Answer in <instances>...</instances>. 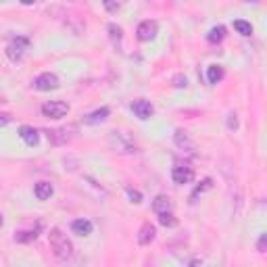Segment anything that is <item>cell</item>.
<instances>
[{"instance_id": "18", "label": "cell", "mask_w": 267, "mask_h": 267, "mask_svg": "<svg viewBox=\"0 0 267 267\" xmlns=\"http://www.w3.org/2000/svg\"><path fill=\"white\" fill-rule=\"evenodd\" d=\"M153 209H155V213H165V211H171L173 209V203H171L169 196L159 194L157 199L153 201Z\"/></svg>"}, {"instance_id": "15", "label": "cell", "mask_w": 267, "mask_h": 267, "mask_svg": "<svg viewBox=\"0 0 267 267\" xmlns=\"http://www.w3.org/2000/svg\"><path fill=\"white\" fill-rule=\"evenodd\" d=\"M33 194H36L38 201H48L54 194V186L50 182H38L36 188H33Z\"/></svg>"}, {"instance_id": "31", "label": "cell", "mask_w": 267, "mask_h": 267, "mask_svg": "<svg viewBox=\"0 0 267 267\" xmlns=\"http://www.w3.org/2000/svg\"><path fill=\"white\" fill-rule=\"evenodd\" d=\"M2 224H4V217H2V213H0V228H2Z\"/></svg>"}, {"instance_id": "20", "label": "cell", "mask_w": 267, "mask_h": 267, "mask_svg": "<svg viewBox=\"0 0 267 267\" xmlns=\"http://www.w3.org/2000/svg\"><path fill=\"white\" fill-rule=\"evenodd\" d=\"M211 188H213V180H211V178L203 180V184H201V186H196V188H194V192L190 194V203H194V201L199 199L201 194H205L207 190H211Z\"/></svg>"}, {"instance_id": "4", "label": "cell", "mask_w": 267, "mask_h": 267, "mask_svg": "<svg viewBox=\"0 0 267 267\" xmlns=\"http://www.w3.org/2000/svg\"><path fill=\"white\" fill-rule=\"evenodd\" d=\"M59 86H61L59 77H56L54 73H50V71L40 73L36 79H33V88L40 90V92H50V90H56Z\"/></svg>"}, {"instance_id": "11", "label": "cell", "mask_w": 267, "mask_h": 267, "mask_svg": "<svg viewBox=\"0 0 267 267\" xmlns=\"http://www.w3.org/2000/svg\"><path fill=\"white\" fill-rule=\"evenodd\" d=\"M173 140H176V146L186 150V153H194V150H196V146L190 140L188 132H184V130H176V134H173Z\"/></svg>"}, {"instance_id": "10", "label": "cell", "mask_w": 267, "mask_h": 267, "mask_svg": "<svg viewBox=\"0 0 267 267\" xmlns=\"http://www.w3.org/2000/svg\"><path fill=\"white\" fill-rule=\"evenodd\" d=\"M19 138L27 146H36L40 142V134H38L36 127H31V125H21L19 127Z\"/></svg>"}, {"instance_id": "30", "label": "cell", "mask_w": 267, "mask_h": 267, "mask_svg": "<svg viewBox=\"0 0 267 267\" xmlns=\"http://www.w3.org/2000/svg\"><path fill=\"white\" fill-rule=\"evenodd\" d=\"M19 2H21V4H25V6H31L33 2H36V0H19Z\"/></svg>"}, {"instance_id": "24", "label": "cell", "mask_w": 267, "mask_h": 267, "mask_svg": "<svg viewBox=\"0 0 267 267\" xmlns=\"http://www.w3.org/2000/svg\"><path fill=\"white\" fill-rule=\"evenodd\" d=\"M102 6L109 10L111 15H115L117 10H121V6H123V0H102Z\"/></svg>"}, {"instance_id": "32", "label": "cell", "mask_w": 267, "mask_h": 267, "mask_svg": "<svg viewBox=\"0 0 267 267\" xmlns=\"http://www.w3.org/2000/svg\"><path fill=\"white\" fill-rule=\"evenodd\" d=\"M245 2H259V0H245Z\"/></svg>"}, {"instance_id": "19", "label": "cell", "mask_w": 267, "mask_h": 267, "mask_svg": "<svg viewBox=\"0 0 267 267\" xmlns=\"http://www.w3.org/2000/svg\"><path fill=\"white\" fill-rule=\"evenodd\" d=\"M226 38V27L224 25H215L211 31L207 33V40L211 42V44H219V42H224Z\"/></svg>"}, {"instance_id": "28", "label": "cell", "mask_w": 267, "mask_h": 267, "mask_svg": "<svg viewBox=\"0 0 267 267\" xmlns=\"http://www.w3.org/2000/svg\"><path fill=\"white\" fill-rule=\"evenodd\" d=\"M228 125L232 127V130H236V127H238V119H236V115H230V119H228Z\"/></svg>"}, {"instance_id": "16", "label": "cell", "mask_w": 267, "mask_h": 267, "mask_svg": "<svg viewBox=\"0 0 267 267\" xmlns=\"http://www.w3.org/2000/svg\"><path fill=\"white\" fill-rule=\"evenodd\" d=\"M111 115V109L109 107H102V109H96L94 113H90V115H86L84 117V123L86 125H96V123H102L104 119H107Z\"/></svg>"}, {"instance_id": "6", "label": "cell", "mask_w": 267, "mask_h": 267, "mask_svg": "<svg viewBox=\"0 0 267 267\" xmlns=\"http://www.w3.org/2000/svg\"><path fill=\"white\" fill-rule=\"evenodd\" d=\"M73 127H61V130H46L44 134H46V138H48V142L50 144H54V146H63V144H67L69 140L73 138Z\"/></svg>"}, {"instance_id": "3", "label": "cell", "mask_w": 267, "mask_h": 267, "mask_svg": "<svg viewBox=\"0 0 267 267\" xmlns=\"http://www.w3.org/2000/svg\"><path fill=\"white\" fill-rule=\"evenodd\" d=\"M27 46H29V40H27V38L17 36L13 42H10V44L6 46V56H8V59L13 61V63H17V61L23 59V54H25Z\"/></svg>"}, {"instance_id": "22", "label": "cell", "mask_w": 267, "mask_h": 267, "mask_svg": "<svg viewBox=\"0 0 267 267\" xmlns=\"http://www.w3.org/2000/svg\"><path fill=\"white\" fill-rule=\"evenodd\" d=\"M159 215V224L161 226H165V228H173L178 224V219L171 215V211H165V213H157Z\"/></svg>"}, {"instance_id": "23", "label": "cell", "mask_w": 267, "mask_h": 267, "mask_svg": "<svg viewBox=\"0 0 267 267\" xmlns=\"http://www.w3.org/2000/svg\"><path fill=\"white\" fill-rule=\"evenodd\" d=\"M109 36H111V40H113V44H119L121 42V33H123V29L119 27V25H115V23H109Z\"/></svg>"}, {"instance_id": "26", "label": "cell", "mask_w": 267, "mask_h": 267, "mask_svg": "<svg viewBox=\"0 0 267 267\" xmlns=\"http://www.w3.org/2000/svg\"><path fill=\"white\" fill-rule=\"evenodd\" d=\"M265 245H267V234H261V238L257 242V251L259 253H265Z\"/></svg>"}, {"instance_id": "29", "label": "cell", "mask_w": 267, "mask_h": 267, "mask_svg": "<svg viewBox=\"0 0 267 267\" xmlns=\"http://www.w3.org/2000/svg\"><path fill=\"white\" fill-rule=\"evenodd\" d=\"M8 121H10V115H4V113H0V127H4Z\"/></svg>"}, {"instance_id": "14", "label": "cell", "mask_w": 267, "mask_h": 267, "mask_svg": "<svg viewBox=\"0 0 267 267\" xmlns=\"http://www.w3.org/2000/svg\"><path fill=\"white\" fill-rule=\"evenodd\" d=\"M92 230H94V226H92L90 219H75V222L71 224V232L77 236H90L92 234Z\"/></svg>"}, {"instance_id": "8", "label": "cell", "mask_w": 267, "mask_h": 267, "mask_svg": "<svg viewBox=\"0 0 267 267\" xmlns=\"http://www.w3.org/2000/svg\"><path fill=\"white\" fill-rule=\"evenodd\" d=\"M171 180L176 182L178 186H184V184H190L194 180V171L190 167H184V165H178L171 169Z\"/></svg>"}, {"instance_id": "1", "label": "cell", "mask_w": 267, "mask_h": 267, "mask_svg": "<svg viewBox=\"0 0 267 267\" xmlns=\"http://www.w3.org/2000/svg\"><path fill=\"white\" fill-rule=\"evenodd\" d=\"M48 242H50V249H52V255L59 261H69L73 257V245L71 240L67 238V234H63V232L59 228H52L50 234H48Z\"/></svg>"}, {"instance_id": "5", "label": "cell", "mask_w": 267, "mask_h": 267, "mask_svg": "<svg viewBox=\"0 0 267 267\" xmlns=\"http://www.w3.org/2000/svg\"><path fill=\"white\" fill-rule=\"evenodd\" d=\"M157 33H159V25H157V21H142L140 25H138L136 29V38L140 40V42H150V40H155L157 38Z\"/></svg>"}, {"instance_id": "21", "label": "cell", "mask_w": 267, "mask_h": 267, "mask_svg": "<svg viewBox=\"0 0 267 267\" xmlns=\"http://www.w3.org/2000/svg\"><path fill=\"white\" fill-rule=\"evenodd\" d=\"M234 29L240 33V36H245V38H249V36H253V25L249 21H242V19H236L234 21Z\"/></svg>"}, {"instance_id": "9", "label": "cell", "mask_w": 267, "mask_h": 267, "mask_svg": "<svg viewBox=\"0 0 267 267\" xmlns=\"http://www.w3.org/2000/svg\"><path fill=\"white\" fill-rule=\"evenodd\" d=\"M109 142H111V146L115 150H117V153H136V148L127 140H123V136L119 132H111L109 134Z\"/></svg>"}, {"instance_id": "27", "label": "cell", "mask_w": 267, "mask_h": 267, "mask_svg": "<svg viewBox=\"0 0 267 267\" xmlns=\"http://www.w3.org/2000/svg\"><path fill=\"white\" fill-rule=\"evenodd\" d=\"M173 82H176V88H186V86H188V79H186L184 75H178Z\"/></svg>"}, {"instance_id": "13", "label": "cell", "mask_w": 267, "mask_h": 267, "mask_svg": "<svg viewBox=\"0 0 267 267\" xmlns=\"http://www.w3.org/2000/svg\"><path fill=\"white\" fill-rule=\"evenodd\" d=\"M38 234H40V224L36 228H31V230H19V232H15V242H19V245H27V242L36 240Z\"/></svg>"}, {"instance_id": "17", "label": "cell", "mask_w": 267, "mask_h": 267, "mask_svg": "<svg viewBox=\"0 0 267 267\" xmlns=\"http://www.w3.org/2000/svg\"><path fill=\"white\" fill-rule=\"evenodd\" d=\"M224 75H226V71H224V67H219V65H209L207 67V82L209 84H219L224 79Z\"/></svg>"}, {"instance_id": "12", "label": "cell", "mask_w": 267, "mask_h": 267, "mask_svg": "<svg viewBox=\"0 0 267 267\" xmlns=\"http://www.w3.org/2000/svg\"><path fill=\"white\" fill-rule=\"evenodd\" d=\"M157 236V228L153 224H144L140 228V232H138V245H142V247H148L150 242L155 240Z\"/></svg>"}, {"instance_id": "25", "label": "cell", "mask_w": 267, "mask_h": 267, "mask_svg": "<svg viewBox=\"0 0 267 267\" xmlns=\"http://www.w3.org/2000/svg\"><path fill=\"white\" fill-rule=\"evenodd\" d=\"M125 192H127V196H130V201H132L134 205H140V203H142V194L138 192V190H134V188H127Z\"/></svg>"}, {"instance_id": "7", "label": "cell", "mask_w": 267, "mask_h": 267, "mask_svg": "<svg viewBox=\"0 0 267 267\" xmlns=\"http://www.w3.org/2000/svg\"><path fill=\"white\" fill-rule=\"evenodd\" d=\"M132 111L138 119H148V117H153V113H155V107L150 104V100H144V98H138L132 102Z\"/></svg>"}, {"instance_id": "2", "label": "cell", "mask_w": 267, "mask_h": 267, "mask_svg": "<svg viewBox=\"0 0 267 267\" xmlns=\"http://www.w3.org/2000/svg\"><path fill=\"white\" fill-rule=\"evenodd\" d=\"M69 113V104L63 100H50L42 104V115L48 119H61Z\"/></svg>"}]
</instances>
